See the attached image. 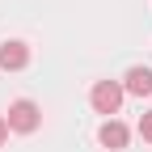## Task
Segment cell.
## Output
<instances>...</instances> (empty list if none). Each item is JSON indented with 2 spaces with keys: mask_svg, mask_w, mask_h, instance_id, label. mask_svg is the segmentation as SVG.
<instances>
[{
  "mask_svg": "<svg viewBox=\"0 0 152 152\" xmlns=\"http://www.w3.org/2000/svg\"><path fill=\"white\" fill-rule=\"evenodd\" d=\"M4 123H9V131H21V135H30V131H38V123H42V114H38V106L34 102H13L9 106V114H4Z\"/></svg>",
  "mask_w": 152,
  "mask_h": 152,
  "instance_id": "1",
  "label": "cell"
},
{
  "mask_svg": "<svg viewBox=\"0 0 152 152\" xmlns=\"http://www.w3.org/2000/svg\"><path fill=\"white\" fill-rule=\"evenodd\" d=\"M89 102H93L97 114H118V106H123V85H118V80H97L93 93H89Z\"/></svg>",
  "mask_w": 152,
  "mask_h": 152,
  "instance_id": "2",
  "label": "cell"
},
{
  "mask_svg": "<svg viewBox=\"0 0 152 152\" xmlns=\"http://www.w3.org/2000/svg\"><path fill=\"white\" fill-rule=\"evenodd\" d=\"M30 64V47L26 42H17V38H13V42H0V68H4V72H21Z\"/></svg>",
  "mask_w": 152,
  "mask_h": 152,
  "instance_id": "3",
  "label": "cell"
},
{
  "mask_svg": "<svg viewBox=\"0 0 152 152\" xmlns=\"http://www.w3.org/2000/svg\"><path fill=\"white\" fill-rule=\"evenodd\" d=\"M123 93L148 97V93H152V68H131V72L123 76Z\"/></svg>",
  "mask_w": 152,
  "mask_h": 152,
  "instance_id": "4",
  "label": "cell"
},
{
  "mask_svg": "<svg viewBox=\"0 0 152 152\" xmlns=\"http://www.w3.org/2000/svg\"><path fill=\"white\" fill-rule=\"evenodd\" d=\"M97 140H102V148L118 152V148H127V127H123L118 118H106V123H102V131H97Z\"/></svg>",
  "mask_w": 152,
  "mask_h": 152,
  "instance_id": "5",
  "label": "cell"
},
{
  "mask_svg": "<svg viewBox=\"0 0 152 152\" xmlns=\"http://www.w3.org/2000/svg\"><path fill=\"white\" fill-rule=\"evenodd\" d=\"M140 135L152 144V114H144V118H140Z\"/></svg>",
  "mask_w": 152,
  "mask_h": 152,
  "instance_id": "6",
  "label": "cell"
},
{
  "mask_svg": "<svg viewBox=\"0 0 152 152\" xmlns=\"http://www.w3.org/2000/svg\"><path fill=\"white\" fill-rule=\"evenodd\" d=\"M4 140H9V123L0 118V144H4Z\"/></svg>",
  "mask_w": 152,
  "mask_h": 152,
  "instance_id": "7",
  "label": "cell"
}]
</instances>
